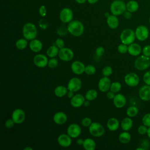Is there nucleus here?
Masks as SVG:
<instances>
[{"label": "nucleus", "instance_id": "f257e3e1", "mask_svg": "<svg viewBox=\"0 0 150 150\" xmlns=\"http://www.w3.org/2000/svg\"><path fill=\"white\" fill-rule=\"evenodd\" d=\"M68 33L75 37L81 36L84 32V26L83 23L78 20H72L67 26Z\"/></svg>", "mask_w": 150, "mask_h": 150}, {"label": "nucleus", "instance_id": "f03ea898", "mask_svg": "<svg viewBox=\"0 0 150 150\" xmlns=\"http://www.w3.org/2000/svg\"><path fill=\"white\" fill-rule=\"evenodd\" d=\"M22 33L23 37L30 41L36 38L38 35V29L34 23L28 22L23 25Z\"/></svg>", "mask_w": 150, "mask_h": 150}, {"label": "nucleus", "instance_id": "7ed1b4c3", "mask_svg": "<svg viewBox=\"0 0 150 150\" xmlns=\"http://www.w3.org/2000/svg\"><path fill=\"white\" fill-rule=\"evenodd\" d=\"M120 39L121 43L127 45H129L134 42L136 37L135 31L130 28H126L124 29L120 33Z\"/></svg>", "mask_w": 150, "mask_h": 150}, {"label": "nucleus", "instance_id": "20e7f679", "mask_svg": "<svg viewBox=\"0 0 150 150\" xmlns=\"http://www.w3.org/2000/svg\"><path fill=\"white\" fill-rule=\"evenodd\" d=\"M110 9L112 15H121L127 10L126 4L122 0H115L111 3Z\"/></svg>", "mask_w": 150, "mask_h": 150}, {"label": "nucleus", "instance_id": "39448f33", "mask_svg": "<svg viewBox=\"0 0 150 150\" xmlns=\"http://www.w3.org/2000/svg\"><path fill=\"white\" fill-rule=\"evenodd\" d=\"M135 68L139 71L148 69L150 66V57L144 55H141L137 57L134 63Z\"/></svg>", "mask_w": 150, "mask_h": 150}, {"label": "nucleus", "instance_id": "423d86ee", "mask_svg": "<svg viewBox=\"0 0 150 150\" xmlns=\"http://www.w3.org/2000/svg\"><path fill=\"white\" fill-rule=\"evenodd\" d=\"M89 133L94 137H102L104 132V127L98 122H93L88 127Z\"/></svg>", "mask_w": 150, "mask_h": 150}, {"label": "nucleus", "instance_id": "0eeeda50", "mask_svg": "<svg viewBox=\"0 0 150 150\" xmlns=\"http://www.w3.org/2000/svg\"><path fill=\"white\" fill-rule=\"evenodd\" d=\"M135 37L139 41H144L146 40L149 35V31L148 28L143 25L138 26L135 30Z\"/></svg>", "mask_w": 150, "mask_h": 150}, {"label": "nucleus", "instance_id": "6e6552de", "mask_svg": "<svg viewBox=\"0 0 150 150\" xmlns=\"http://www.w3.org/2000/svg\"><path fill=\"white\" fill-rule=\"evenodd\" d=\"M125 84L131 87H134L138 85L139 83V77L138 75L134 72L127 73L124 78Z\"/></svg>", "mask_w": 150, "mask_h": 150}, {"label": "nucleus", "instance_id": "1a4fd4ad", "mask_svg": "<svg viewBox=\"0 0 150 150\" xmlns=\"http://www.w3.org/2000/svg\"><path fill=\"white\" fill-rule=\"evenodd\" d=\"M58 57L63 62H70L74 57V52L71 49L64 47L59 49Z\"/></svg>", "mask_w": 150, "mask_h": 150}, {"label": "nucleus", "instance_id": "9d476101", "mask_svg": "<svg viewBox=\"0 0 150 150\" xmlns=\"http://www.w3.org/2000/svg\"><path fill=\"white\" fill-rule=\"evenodd\" d=\"M82 87V81L77 77L71 78L67 84L68 90L72 91L74 93L79 91Z\"/></svg>", "mask_w": 150, "mask_h": 150}, {"label": "nucleus", "instance_id": "9b49d317", "mask_svg": "<svg viewBox=\"0 0 150 150\" xmlns=\"http://www.w3.org/2000/svg\"><path fill=\"white\" fill-rule=\"evenodd\" d=\"M48 61L47 56L42 53H38L33 59L34 64L39 68H44L47 66Z\"/></svg>", "mask_w": 150, "mask_h": 150}, {"label": "nucleus", "instance_id": "f8f14e48", "mask_svg": "<svg viewBox=\"0 0 150 150\" xmlns=\"http://www.w3.org/2000/svg\"><path fill=\"white\" fill-rule=\"evenodd\" d=\"M11 118L16 124H21L25 121L26 114L22 109L18 108L15 109L12 112Z\"/></svg>", "mask_w": 150, "mask_h": 150}, {"label": "nucleus", "instance_id": "ddd939ff", "mask_svg": "<svg viewBox=\"0 0 150 150\" xmlns=\"http://www.w3.org/2000/svg\"><path fill=\"white\" fill-rule=\"evenodd\" d=\"M73 18V12L69 8H64L62 9L59 14V19L63 23H69Z\"/></svg>", "mask_w": 150, "mask_h": 150}, {"label": "nucleus", "instance_id": "4468645a", "mask_svg": "<svg viewBox=\"0 0 150 150\" xmlns=\"http://www.w3.org/2000/svg\"><path fill=\"white\" fill-rule=\"evenodd\" d=\"M111 83L109 77L103 76L98 80L97 85L98 88L102 93H107L110 90Z\"/></svg>", "mask_w": 150, "mask_h": 150}, {"label": "nucleus", "instance_id": "2eb2a0df", "mask_svg": "<svg viewBox=\"0 0 150 150\" xmlns=\"http://www.w3.org/2000/svg\"><path fill=\"white\" fill-rule=\"evenodd\" d=\"M81 133V128L78 124L72 123L67 128V134L71 138H78Z\"/></svg>", "mask_w": 150, "mask_h": 150}, {"label": "nucleus", "instance_id": "dca6fc26", "mask_svg": "<svg viewBox=\"0 0 150 150\" xmlns=\"http://www.w3.org/2000/svg\"><path fill=\"white\" fill-rule=\"evenodd\" d=\"M84 64L80 60H75L73 62L70 66L71 71L76 75H81L84 73Z\"/></svg>", "mask_w": 150, "mask_h": 150}, {"label": "nucleus", "instance_id": "f3484780", "mask_svg": "<svg viewBox=\"0 0 150 150\" xmlns=\"http://www.w3.org/2000/svg\"><path fill=\"white\" fill-rule=\"evenodd\" d=\"M86 100L84 96L81 94H75L74 96L70 98V103L71 107L74 108H80L83 105L84 101Z\"/></svg>", "mask_w": 150, "mask_h": 150}, {"label": "nucleus", "instance_id": "a211bd4d", "mask_svg": "<svg viewBox=\"0 0 150 150\" xmlns=\"http://www.w3.org/2000/svg\"><path fill=\"white\" fill-rule=\"evenodd\" d=\"M72 138L66 133L60 134L57 138L58 144L63 148L69 147L72 143Z\"/></svg>", "mask_w": 150, "mask_h": 150}, {"label": "nucleus", "instance_id": "6ab92c4d", "mask_svg": "<svg viewBox=\"0 0 150 150\" xmlns=\"http://www.w3.org/2000/svg\"><path fill=\"white\" fill-rule=\"evenodd\" d=\"M138 96L144 101L150 100V86L145 84L142 86L138 90Z\"/></svg>", "mask_w": 150, "mask_h": 150}, {"label": "nucleus", "instance_id": "aec40b11", "mask_svg": "<svg viewBox=\"0 0 150 150\" xmlns=\"http://www.w3.org/2000/svg\"><path fill=\"white\" fill-rule=\"evenodd\" d=\"M114 105L117 108H123L127 103V98L125 96L121 93H117L112 100Z\"/></svg>", "mask_w": 150, "mask_h": 150}, {"label": "nucleus", "instance_id": "412c9836", "mask_svg": "<svg viewBox=\"0 0 150 150\" xmlns=\"http://www.w3.org/2000/svg\"><path fill=\"white\" fill-rule=\"evenodd\" d=\"M53 121L57 125L64 124L67 121V115L63 111H57L54 114Z\"/></svg>", "mask_w": 150, "mask_h": 150}, {"label": "nucleus", "instance_id": "4be33fe9", "mask_svg": "<svg viewBox=\"0 0 150 150\" xmlns=\"http://www.w3.org/2000/svg\"><path fill=\"white\" fill-rule=\"evenodd\" d=\"M142 47L137 43H132L128 46V53L132 56H138L142 53Z\"/></svg>", "mask_w": 150, "mask_h": 150}, {"label": "nucleus", "instance_id": "5701e85b", "mask_svg": "<svg viewBox=\"0 0 150 150\" xmlns=\"http://www.w3.org/2000/svg\"><path fill=\"white\" fill-rule=\"evenodd\" d=\"M29 47L30 50L34 53H38L43 49V43L41 40L36 38L30 40L29 43Z\"/></svg>", "mask_w": 150, "mask_h": 150}, {"label": "nucleus", "instance_id": "b1692460", "mask_svg": "<svg viewBox=\"0 0 150 150\" xmlns=\"http://www.w3.org/2000/svg\"><path fill=\"white\" fill-rule=\"evenodd\" d=\"M106 125L107 128L110 131H115L119 128L120 126V122L117 118L111 117L107 120Z\"/></svg>", "mask_w": 150, "mask_h": 150}, {"label": "nucleus", "instance_id": "393cba45", "mask_svg": "<svg viewBox=\"0 0 150 150\" xmlns=\"http://www.w3.org/2000/svg\"><path fill=\"white\" fill-rule=\"evenodd\" d=\"M107 24L108 26L111 29H115L119 26V20L117 16L114 15H110L107 18Z\"/></svg>", "mask_w": 150, "mask_h": 150}, {"label": "nucleus", "instance_id": "a878e982", "mask_svg": "<svg viewBox=\"0 0 150 150\" xmlns=\"http://www.w3.org/2000/svg\"><path fill=\"white\" fill-rule=\"evenodd\" d=\"M133 126V121L131 117L124 118L120 122V127L123 131H128Z\"/></svg>", "mask_w": 150, "mask_h": 150}, {"label": "nucleus", "instance_id": "bb28decb", "mask_svg": "<svg viewBox=\"0 0 150 150\" xmlns=\"http://www.w3.org/2000/svg\"><path fill=\"white\" fill-rule=\"evenodd\" d=\"M82 146L85 150H94L96 148V143L93 139L87 138L84 139Z\"/></svg>", "mask_w": 150, "mask_h": 150}, {"label": "nucleus", "instance_id": "cd10ccee", "mask_svg": "<svg viewBox=\"0 0 150 150\" xmlns=\"http://www.w3.org/2000/svg\"><path fill=\"white\" fill-rule=\"evenodd\" d=\"M68 91L67 87L63 86V85H59L55 87L54 90V95L59 98L64 97Z\"/></svg>", "mask_w": 150, "mask_h": 150}, {"label": "nucleus", "instance_id": "c85d7f7f", "mask_svg": "<svg viewBox=\"0 0 150 150\" xmlns=\"http://www.w3.org/2000/svg\"><path fill=\"white\" fill-rule=\"evenodd\" d=\"M127 11L134 13L137 12L139 9V4L135 0H130L126 4Z\"/></svg>", "mask_w": 150, "mask_h": 150}, {"label": "nucleus", "instance_id": "c756f323", "mask_svg": "<svg viewBox=\"0 0 150 150\" xmlns=\"http://www.w3.org/2000/svg\"><path fill=\"white\" fill-rule=\"evenodd\" d=\"M59 52V49L54 44L53 45L50 46L47 48L46 53L47 57L50 58H53V57H56L57 56H58Z\"/></svg>", "mask_w": 150, "mask_h": 150}, {"label": "nucleus", "instance_id": "7c9ffc66", "mask_svg": "<svg viewBox=\"0 0 150 150\" xmlns=\"http://www.w3.org/2000/svg\"><path fill=\"white\" fill-rule=\"evenodd\" d=\"M131 139V135L128 131H124L121 132L118 136L119 141L124 144H128L130 142Z\"/></svg>", "mask_w": 150, "mask_h": 150}, {"label": "nucleus", "instance_id": "2f4dec72", "mask_svg": "<svg viewBox=\"0 0 150 150\" xmlns=\"http://www.w3.org/2000/svg\"><path fill=\"white\" fill-rule=\"evenodd\" d=\"M84 97L86 100H88L90 101H92L97 98L98 97L97 91L92 88L89 89L86 92Z\"/></svg>", "mask_w": 150, "mask_h": 150}, {"label": "nucleus", "instance_id": "473e14b6", "mask_svg": "<svg viewBox=\"0 0 150 150\" xmlns=\"http://www.w3.org/2000/svg\"><path fill=\"white\" fill-rule=\"evenodd\" d=\"M28 40L25 38H20L18 39L15 42V46L16 47L20 50H22L25 49L28 46Z\"/></svg>", "mask_w": 150, "mask_h": 150}, {"label": "nucleus", "instance_id": "72a5a7b5", "mask_svg": "<svg viewBox=\"0 0 150 150\" xmlns=\"http://www.w3.org/2000/svg\"><path fill=\"white\" fill-rule=\"evenodd\" d=\"M139 112V109L135 105H131L128 107L126 110V114L128 117L133 118L136 117Z\"/></svg>", "mask_w": 150, "mask_h": 150}, {"label": "nucleus", "instance_id": "f704fd0d", "mask_svg": "<svg viewBox=\"0 0 150 150\" xmlns=\"http://www.w3.org/2000/svg\"><path fill=\"white\" fill-rule=\"evenodd\" d=\"M122 88V85L119 81H114L111 83L110 90L114 92V93H118Z\"/></svg>", "mask_w": 150, "mask_h": 150}, {"label": "nucleus", "instance_id": "c9c22d12", "mask_svg": "<svg viewBox=\"0 0 150 150\" xmlns=\"http://www.w3.org/2000/svg\"><path fill=\"white\" fill-rule=\"evenodd\" d=\"M96 72V68L93 64H88L85 66L84 73L88 76H92Z\"/></svg>", "mask_w": 150, "mask_h": 150}, {"label": "nucleus", "instance_id": "e433bc0d", "mask_svg": "<svg viewBox=\"0 0 150 150\" xmlns=\"http://www.w3.org/2000/svg\"><path fill=\"white\" fill-rule=\"evenodd\" d=\"M113 73V69L110 66H105L102 69V74L103 76L110 77Z\"/></svg>", "mask_w": 150, "mask_h": 150}, {"label": "nucleus", "instance_id": "4c0bfd02", "mask_svg": "<svg viewBox=\"0 0 150 150\" xmlns=\"http://www.w3.org/2000/svg\"><path fill=\"white\" fill-rule=\"evenodd\" d=\"M58 65H59V61L56 57L50 58V59H49L47 66L50 69L56 68L58 66Z\"/></svg>", "mask_w": 150, "mask_h": 150}, {"label": "nucleus", "instance_id": "58836bf2", "mask_svg": "<svg viewBox=\"0 0 150 150\" xmlns=\"http://www.w3.org/2000/svg\"><path fill=\"white\" fill-rule=\"evenodd\" d=\"M92 122H93V121L90 118L86 117L81 119L80 124L82 127H85V128H88Z\"/></svg>", "mask_w": 150, "mask_h": 150}, {"label": "nucleus", "instance_id": "ea45409f", "mask_svg": "<svg viewBox=\"0 0 150 150\" xmlns=\"http://www.w3.org/2000/svg\"><path fill=\"white\" fill-rule=\"evenodd\" d=\"M128 46L124 43H121L117 47V50L118 53L121 54H125L128 53Z\"/></svg>", "mask_w": 150, "mask_h": 150}, {"label": "nucleus", "instance_id": "a19ab883", "mask_svg": "<svg viewBox=\"0 0 150 150\" xmlns=\"http://www.w3.org/2000/svg\"><path fill=\"white\" fill-rule=\"evenodd\" d=\"M142 124L149 127H150V113L145 114L142 118Z\"/></svg>", "mask_w": 150, "mask_h": 150}, {"label": "nucleus", "instance_id": "79ce46f5", "mask_svg": "<svg viewBox=\"0 0 150 150\" xmlns=\"http://www.w3.org/2000/svg\"><path fill=\"white\" fill-rule=\"evenodd\" d=\"M105 53V49L101 46H98L96 49V50H95V54L97 57H101L102 56L104 55Z\"/></svg>", "mask_w": 150, "mask_h": 150}, {"label": "nucleus", "instance_id": "37998d69", "mask_svg": "<svg viewBox=\"0 0 150 150\" xmlns=\"http://www.w3.org/2000/svg\"><path fill=\"white\" fill-rule=\"evenodd\" d=\"M143 81L145 84L150 86V70L146 71L143 75Z\"/></svg>", "mask_w": 150, "mask_h": 150}, {"label": "nucleus", "instance_id": "c03bdc74", "mask_svg": "<svg viewBox=\"0 0 150 150\" xmlns=\"http://www.w3.org/2000/svg\"><path fill=\"white\" fill-rule=\"evenodd\" d=\"M147 130H148V127L145 126L144 124H142L141 125H139L137 129V131L138 133L140 135H145L146 134L147 132Z\"/></svg>", "mask_w": 150, "mask_h": 150}, {"label": "nucleus", "instance_id": "a18cd8bd", "mask_svg": "<svg viewBox=\"0 0 150 150\" xmlns=\"http://www.w3.org/2000/svg\"><path fill=\"white\" fill-rule=\"evenodd\" d=\"M54 45L60 49L65 47L64 41L62 38H57L54 42Z\"/></svg>", "mask_w": 150, "mask_h": 150}, {"label": "nucleus", "instance_id": "49530a36", "mask_svg": "<svg viewBox=\"0 0 150 150\" xmlns=\"http://www.w3.org/2000/svg\"><path fill=\"white\" fill-rule=\"evenodd\" d=\"M142 53L143 55L150 57V45H147L142 49Z\"/></svg>", "mask_w": 150, "mask_h": 150}, {"label": "nucleus", "instance_id": "de8ad7c7", "mask_svg": "<svg viewBox=\"0 0 150 150\" xmlns=\"http://www.w3.org/2000/svg\"><path fill=\"white\" fill-rule=\"evenodd\" d=\"M67 32H68V30L67 28H65L64 26H61L57 30V33L61 36H63L66 35Z\"/></svg>", "mask_w": 150, "mask_h": 150}, {"label": "nucleus", "instance_id": "09e8293b", "mask_svg": "<svg viewBox=\"0 0 150 150\" xmlns=\"http://www.w3.org/2000/svg\"><path fill=\"white\" fill-rule=\"evenodd\" d=\"M140 146L141 147H142L144 150H146L148 149L150 146V143L149 142V141L146 139H144L142 140H141V143H140Z\"/></svg>", "mask_w": 150, "mask_h": 150}, {"label": "nucleus", "instance_id": "8fccbe9b", "mask_svg": "<svg viewBox=\"0 0 150 150\" xmlns=\"http://www.w3.org/2000/svg\"><path fill=\"white\" fill-rule=\"evenodd\" d=\"M15 124V123L13 121V120L12 119V118L6 120V121L5 122V127L8 129H10L12 128Z\"/></svg>", "mask_w": 150, "mask_h": 150}, {"label": "nucleus", "instance_id": "3c124183", "mask_svg": "<svg viewBox=\"0 0 150 150\" xmlns=\"http://www.w3.org/2000/svg\"><path fill=\"white\" fill-rule=\"evenodd\" d=\"M39 13L42 17H45L47 14V9L45 5H41L39 9Z\"/></svg>", "mask_w": 150, "mask_h": 150}, {"label": "nucleus", "instance_id": "603ef678", "mask_svg": "<svg viewBox=\"0 0 150 150\" xmlns=\"http://www.w3.org/2000/svg\"><path fill=\"white\" fill-rule=\"evenodd\" d=\"M39 26L42 29H46L48 27V23L46 20L41 19L39 22Z\"/></svg>", "mask_w": 150, "mask_h": 150}, {"label": "nucleus", "instance_id": "864d4df0", "mask_svg": "<svg viewBox=\"0 0 150 150\" xmlns=\"http://www.w3.org/2000/svg\"><path fill=\"white\" fill-rule=\"evenodd\" d=\"M115 93H114V92L111 91V90L108 91L106 93V97L107 98H108L109 100H113V98H114L115 96Z\"/></svg>", "mask_w": 150, "mask_h": 150}, {"label": "nucleus", "instance_id": "5fc2aeb1", "mask_svg": "<svg viewBox=\"0 0 150 150\" xmlns=\"http://www.w3.org/2000/svg\"><path fill=\"white\" fill-rule=\"evenodd\" d=\"M132 13L131 12L128 11H125V12L123 13V15H124V17L125 19H129L131 18L132 17Z\"/></svg>", "mask_w": 150, "mask_h": 150}, {"label": "nucleus", "instance_id": "6e6d98bb", "mask_svg": "<svg viewBox=\"0 0 150 150\" xmlns=\"http://www.w3.org/2000/svg\"><path fill=\"white\" fill-rule=\"evenodd\" d=\"M74 94H74V92H73V91H72L68 90L66 96H67V97L69 98L70 99V98H71L74 96Z\"/></svg>", "mask_w": 150, "mask_h": 150}, {"label": "nucleus", "instance_id": "4d7b16f0", "mask_svg": "<svg viewBox=\"0 0 150 150\" xmlns=\"http://www.w3.org/2000/svg\"><path fill=\"white\" fill-rule=\"evenodd\" d=\"M83 142H84V139H82V138H78L77 140H76V143L78 145H83Z\"/></svg>", "mask_w": 150, "mask_h": 150}, {"label": "nucleus", "instance_id": "13d9d810", "mask_svg": "<svg viewBox=\"0 0 150 150\" xmlns=\"http://www.w3.org/2000/svg\"><path fill=\"white\" fill-rule=\"evenodd\" d=\"M89 105H90V101L86 100L84 101V104H83V106H84V107H88Z\"/></svg>", "mask_w": 150, "mask_h": 150}, {"label": "nucleus", "instance_id": "bf43d9fd", "mask_svg": "<svg viewBox=\"0 0 150 150\" xmlns=\"http://www.w3.org/2000/svg\"><path fill=\"white\" fill-rule=\"evenodd\" d=\"M86 1H87V0H75V1L77 3L80 4H83L85 3L86 2Z\"/></svg>", "mask_w": 150, "mask_h": 150}, {"label": "nucleus", "instance_id": "052dcab7", "mask_svg": "<svg viewBox=\"0 0 150 150\" xmlns=\"http://www.w3.org/2000/svg\"><path fill=\"white\" fill-rule=\"evenodd\" d=\"M87 1L88 2L89 4H96V2H97L98 1V0H87Z\"/></svg>", "mask_w": 150, "mask_h": 150}, {"label": "nucleus", "instance_id": "680f3d73", "mask_svg": "<svg viewBox=\"0 0 150 150\" xmlns=\"http://www.w3.org/2000/svg\"><path fill=\"white\" fill-rule=\"evenodd\" d=\"M147 136L149 138V139H150V127H148V130H147V132H146Z\"/></svg>", "mask_w": 150, "mask_h": 150}, {"label": "nucleus", "instance_id": "e2e57ef3", "mask_svg": "<svg viewBox=\"0 0 150 150\" xmlns=\"http://www.w3.org/2000/svg\"><path fill=\"white\" fill-rule=\"evenodd\" d=\"M23 149L24 150H32L33 148L32 147H30V146H26L25 148H23Z\"/></svg>", "mask_w": 150, "mask_h": 150}, {"label": "nucleus", "instance_id": "0e129e2a", "mask_svg": "<svg viewBox=\"0 0 150 150\" xmlns=\"http://www.w3.org/2000/svg\"><path fill=\"white\" fill-rule=\"evenodd\" d=\"M136 150H144V149L140 146V147H138L136 148Z\"/></svg>", "mask_w": 150, "mask_h": 150}, {"label": "nucleus", "instance_id": "69168bd1", "mask_svg": "<svg viewBox=\"0 0 150 150\" xmlns=\"http://www.w3.org/2000/svg\"><path fill=\"white\" fill-rule=\"evenodd\" d=\"M104 15H105V16L106 18H107V17H108L110 15H109V13H108V12H105V14H104Z\"/></svg>", "mask_w": 150, "mask_h": 150}, {"label": "nucleus", "instance_id": "338daca9", "mask_svg": "<svg viewBox=\"0 0 150 150\" xmlns=\"http://www.w3.org/2000/svg\"><path fill=\"white\" fill-rule=\"evenodd\" d=\"M149 24H150V16H149Z\"/></svg>", "mask_w": 150, "mask_h": 150}, {"label": "nucleus", "instance_id": "774afa93", "mask_svg": "<svg viewBox=\"0 0 150 150\" xmlns=\"http://www.w3.org/2000/svg\"><path fill=\"white\" fill-rule=\"evenodd\" d=\"M122 1H125V0H122Z\"/></svg>", "mask_w": 150, "mask_h": 150}]
</instances>
